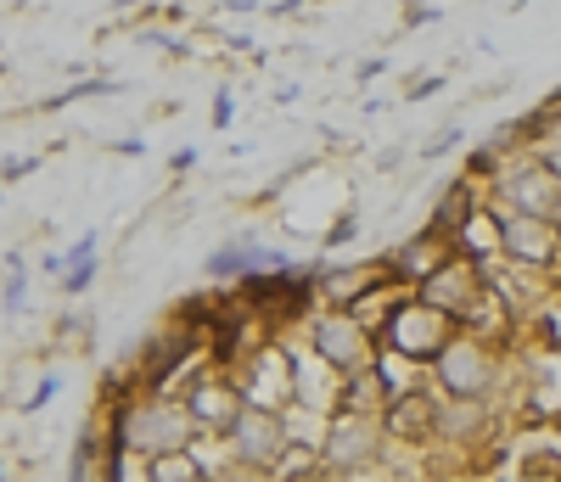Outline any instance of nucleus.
<instances>
[{
    "instance_id": "1",
    "label": "nucleus",
    "mask_w": 561,
    "mask_h": 482,
    "mask_svg": "<svg viewBox=\"0 0 561 482\" xmlns=\"http://www.w3.org/2000/svg\"><path fill=\"white\" fill-rule=\"evenodd\" d=\"M107 444H124L135 455H174V449H192L203 438V426L192 415V404H185L180 393H147V388H135V393H118L107 421Z\"/></svg>"
},
{
    "instance_id": "2",
    "label": "nucleus",
    "mask_w": 561,
    "mask_h": 482,
    "mask_svg": "<svg viewBox=\"0 0 561 482\" xmlns=\"http://www.w3.org/2000/svg\"><path fill=\"white\" fill-rule=\"evenodd\" d=\"M427 376H433V393L444 399H500L505 388L523 381L517 365H511V348L478 331H455L449 348L427 365Z\"/></svg>"
},
{
    "instance_id": "3",
    "label": "nucleus",
    "mask_w": 561,
    "mask_h": 482,
    "mask_svg": "<svg viewBox=\"0 0 561 482\" xmlns=\"http://www.w3.org/2000/svg\"><path fill=\"white\" fill-rule=\"evenodd\" d=\"M489 203L500 214H528V219H561V180L539 152L505 158L489 180Z\"/></svg>"
},
{
    "instance_id": "4",
    "label": "nucleus",
    "mask_w": 561,
    "mask_h": 482,
    "mask_svg": "<svg viewBox=\"0 0 561 482\" xmlns=\"http://www.w3.org/2000/svg\"><path fill=\"white\" fill-rule=\"evenodd\" d=\"M388 455H393V438L382 415H365V410H337L320 444L325 471H354V477H382Z\"/></svg>"
},
{
    "instance_id": "5",
    "label": "nucleus",
    "mask_w": 561,
    "mask_h": 482,
    "mask_svg": "<svg viewBox=\"0 0 561 482\" xmlns=\"http://www.w3.org/2000/svg\"><path fill=\"white\" fill-rule=\"evenodd\" d=\"M298 336H304V343H309L325 365H332V370H343V376L377 365V354H382V343L354 320V309H332V303H314V309L304 314Z\"/></svg>"
},
{
    "instance_id": "6",
    "label": "nucleus",
    "mask_w": 561,
    "mask_h": 482,
    "mask_svg": "<svg viewBox=\"0 0 561 482\" xmlns=\"http://www.w3.org/2000/svg\"><path fill=\"white\" fill-rule=\"evenodd\" d=\"M230 376H237L248 404L280 415L293 404V348H287V336H259V343L230 365Z\"/></svg>"
},
{
    "instance_id": "7",
    "label": "nucleus",
    "mask_w": 561,
    "mask_h": 482,
    "mask_svg": "<svg viewBox=\"0 0 561 482\" xmlns=\"http://www.w3.org/2000/svg\"><path fill=\"white\" fill-rule=\"evenodd\" d=\"M455 331H460V325H455L444 309H433L427 298H404L399 314H393L388 331H382V348H393V354H404V359H415V365H433V359L449 348Z\"/></svg>"
},
{
    "instance_id": "8",
    "label": "nucleus",
    "mask_w": 561,
    "mask_h": 482,
    "mask_svg": "<svg viewBox=\"0 0 561 482\" xmlns=\"http://www.w3.org/2000/svg\"><path fill=\"white\" fill-rule=\"evenodd\" d=\"M500 259L539 269L561 280V219H528V214H500Z\"/></svg>"
},
{
    "instance_id": "9",
    "label": "nucleus",
    "mask_w": 561,
    "mask_h": 482,
    "mask_svg": "<svg viewBox=\"0 0 561 482\" xmlns=\"http://www.w3.org/2000/svg\"><path fill=\"white\" fill-rule=\"evenodd\" d=\"M483 292H489V275H483V264H472V259H449L444 269H433L427 280L415 286V298H427L433 309H444L455 325H466V314H472L478 303H483Z\"/></svg>"
},
{
    "instance_id": "10",
    "label": "nucleus",
    "mask_w": 561,
    "mask_h": 482,
    "mask_svg": "<svg viewBox=\"0 0 561 482\" xmlns=\"http://www.w3.org/2000/svg\"><path fill=\"white\" fill-rule=\"evenodd\" d=\"M180 399L192 404L197 426H203V432H219V438L230 432V421L248 410V399H242V388H237V376H230L225 365H203V370L192 376V388H185Z\"/></svg>"
},
{
    "instance_id": "11",
    "label": "nucleus",
    "mask_w": 561,
    "mask_h": 482,
    "mask_svg": "<svg viewBox=\"0 0 561 482\" xmlns=\"http://www.w3.org/2000/svg\"><path fill=\"white\" fill-rule=\"evenodd\" d=\"M280 336H287V348H293V404H309V410L337 415V410H343V370L325 365L298 331H280Z\"/></svg>"
},
{
    "instance_id": "12",
    "label": "nucleus",
    "mask_w": 561,
    "mask_h": 482,
    "mask_svg": "<svg viewBox=\"0 0 561 482\" xmlns=\"http://www.w3.org/2000/svg\"><path fill=\"white\" fill-rule=\"evenodd\" d=\"M225 449H230V460L270 471V466L280 460V449H287V432H280V415H275V410L248 404L237 421H230V432H225Z\"/></svg>"
},
{
    "instance_id": "13",
    "label": "nucleus",
    "mask_w": 561,
    "mask_h": 482,
    "mask_svg": "<svg viewBox=\"0 0 561 482\" xmlns=\"http://www.w3.org/2000/svg\"><path fill=\"white\" fill-rule=\"evenodd\" d=\"M449 259H455V241H449L438 225H421L415 236H404L399 248H388V253H382V269H388V275H399L404 286H421L433 269H444Z\"/></svg>"
},
{
    "instance_id": "14",
    "label": "nucleus",
    "mask_w": 561,
    "mask_h": 482,
    "mask_svg": "<svg viewBox=\"0 0 561 482\" xmlns=\"http://www.w3.org/2000/svg\"><path fill=\"white\" fill-rule=\"evenodd\" d=\"M382 426H388L393 449H433V438H438V393L421 388V393L388 399Z\"/></svg>"
},
{
    "instance_id": "15",
    "label": "nucleus",
    "mask_w": 561,
    "mask_h": 482,
    "mask_svg": "<svg viewBox=\"0 0 561 482\" xmlns=\"http://www.w3.org/2000/svg\"><path fill=\"white\" fill-rule=\"evenodd\" d=\"M287 259H280L275 248H264V241H225V248H214L208 253V280H225L230 292L237 286H248V280H259V275H270V269H280Z\"/></svg>"
},
{
    "instance_id": "16",
    "label": "nucleus",
    "mask_w": 561,
    "mask_h": 482,
    "mask_svg": "<svg viewBox=\"0 0 561 482\" xmlns=\"http://www.w3.org/2000/svg\"><path fill=\"white\" fill-rule=\"evenodd\" d=\"M404 298H415V286H404L399 275H388V269H382V280L370 286V292H359L348 309H354V320H359V325L382 343V331H388V320L399 314V303H404Z\"/></svg>"
},
{
    "instance_id": "17",
    "label": "nucleus",
    "mask_w": 561,
    "mask_h": 482,
    "mask_svg": "<svg viewBox=\"0 0 561 482\" xmlns=\"http://www.w3.org/2000/svg\"><path fill=\"white\" fill-rule=\"evenodd\" d=\"M455 253L472 259V264H494L500 259V208L483 197V208L455 230Z\"/></svg>"
},
{
    "instance_id": "18",
    "label": "nucleus",
    "mask_w": 561,
    "mask_h": 482,
    "mask_svg": "<svg viewBox=\"0 0 561 482\" xmlns=\"http://www.w3.org/2000/svg\"><path fill=\"white\" fill-rule=\"evenodd\" d=\"M377 370H382V388H388V399H404V393L433 388L427 365H415V359H404V354H393V348H382V354H377Z\"/></svg>"
},
{
    "instance_id": "19",
    "label": "nucleus",
    "mask_w": 561,
    "mask_h": 482,
    "mask_svg": "<svg viewBox=\"0 0 561 482\" xmlns=\"http://www.w3.org/2000/svg\"><path fill=\"white\" fill-rule=\"evenodd\" d=\"M343 410H365V415H382L388 410V388H382V370L377 365L343 376Z\"/></svg>"
},
{
    "instance_id": "20",
    "label": "nucleus",
    "mask_w": 561,
    "mask_h": 482,
    "mask_svg": "<svg viewBox=\"0 0 561 482\" xmlns=\"http://www.w3.org/2000/svg\"><path fill=\"white\" fill-rule=\"evenodd\" d=\"M325 426H332V415H325V410H309V404H287V410H280V432H287V444L320 449L325 444Z\"/></svg>"
},
{
    "instance_id": "21",
    "label": "nucleus",
    "mask_w": 561,
    "mask_h": 482,
    "mask_svg": "<svg viewBox=\"0 0 561 482\" xmlns=\"http://www.w3.org/2000/svg\"><path fill=\"white\" fill-rule=\"evenodd\" d=\"M62 259H68V269H62L57 280H62V292H68V298H79L84 286L96 280V230H90V236H79V241H73V248H68Z\"/></svg>"
},
{
    "instance_id": "22",
    "label": "nucleus",
    "mask_w": 561,
    "mask_h": 482,
    "mask_svg": "<svg viewBox=\"0 0 561 482\" xmlns=\"http://www.w3.org/2000/svg\"><path fill=\"white\" fill-rule=\"evenodd\" d=\"M314 471H325L320 449H304V444H287L280 449V460L270 466V482H309Z\"/></svg>"
},
{
    "instance_id": "23",
    "label": "nucleus",
    "mask_w": 561,
    "mask_h": 482,
    "mask_svg": "<svg viewBox=\"0 0 561 482\" xmlns=\"http://www.w3.org/2000/svg\"><path fill=\"white\" fill-rule=\"evenodd\" d=\"M152 482H208V471L197 466L192 449H174V455H158L152 460Z\"/></svg>"
},
{
    "instance_id": "24",
    "label": "nucleus",
    "mask_w": 561,
    "mask_h": 482,
    "mask_svg": "<svg viewBox=\"0 0 561 482\" xmlns=\"http://www.w3.org/2000/svg\"><path fill=\"white\" fill-rule=\"evenodd\" d=\"M517 477H523V482H556V477H561V449H523Z\"/></svg>"
},
{
    "instance_id": "25",
    "label": "nucleus",
    "mask_w": 561,
    "mask_h": 482,
    "mask_svg": "<svg viewBox=\"0 0 561 482\" xmlns=\"http://www.w3.org/2000/svg\"><path fill=\"white\" fill-rule=\"evenodd\" d=\"M539 113H545V107H539ZM534 152H539V158L556 169V180H561V118H556V113H545V135L534 140Z\"/></svg>"
},
{
    "instance_id": "26",
    "label": "nucleus",
    "mask_w": 561,
    "mask_h": 482,
    "mask_svg": "<svg viewBox=\"0 0 561 482\" xmlns=\"http://www.w3.org/2000/svg\"><path fill=\"white\" fill-rule=\"evenodd\" d=\"M57 393H62V376H39V381H34V393H28V399H23L18 410H23V415H34L39 404H51Z\"/></svg>"
},
{
    "instance_id": "27",
    "label": "nucleus",
    "mask_w": 561,
    "mask_h": 482,
    "mask_svg": "<svg viewBox=\"0 0 561 482\" xmlns=\"http://www.w3.org/2000/svg\"><path fill=\"white\" fill-rule=\"evenodd\" d=\"M208 482H270V471H259V466H242V460H225Z\"/></svg>"
},
{
    "instance_id": "28",
    "label": "nucleus",
    "mask_w": 561,
    "mask_h": 482,
    "mask_svg": "<svg viewBox=\"0 0 561 482\" xmlns=\"http://www.w3.org/2000/svg\"><path fill=\"white\" fill-rule=\"evenodd\" d=\"M460 140H466V135H460V129L449 124V129H438V135L427 140V152H421V158H427V163H438V158H449V152L460 147Z\"/></svg>"
},
{
    "instance_id": "29",
    "label": "nucleus",
    "mask_w": 561,
    "mask_h": 482,
    "mask_svg": "<svg viewBox=\"0 0 561 482\" xmlns=\"http://www.w3.org/2000/svg\"><path fill=\"white\" fill-rule=\"evenodd\" d=\"M23 303H28V292H23V275H12V280H7V314H18Z\"/></svg>"
},
{
    "instance_id": "30",
    "label": "nucleus",
    "mask_w": 561,
    "mask_h": 482,
    "mask_svg": "<svg viewBox=\"0 0 561 482\" xmlns=\"http://www.w3.org/2000/svg\"><path fill=\"white\" fill-rule=\"evenodd\" d=\"M438 90H444L438 73H433V79H415V84H410V102H427V95H438Z\"/></svg>"
},
{
    "instance_id": "31",
    "label": "nucleus",
    "mask_w": 561,
    "mask_h": 482,
    "mask_svg": "<svg viewBox=\"0 0 561 482\" xmlns=\"http://www.w3.org/2000/svg\"><path fill=\"white\" fill-rule=\"evenodd\" d=\"M421 23H433V7H421V0H410V7H404V28H421Z\"/></svg>"
},
{
    "instance_id": "32",
    "label": "nucleus",
    "mask_w": 561,
    "mask_h": 482,
    "mask_svg": "<svg viewBox=\"0 0 561 482\" xmlns=\"http://www.w3.org/2000/svg\"><path fill=\"white\" fill-rule=\"evenodd\" d=\"M309 482H377V477H354V471H314Z\"/></svg>"
},
{
    "instance_id": "33",
    "label": "nucleus",
    "mask_w": 561,
    "mask_h": 482,
    "mask_svg": "<svg viewBox=\"0 0 561 482\" xmlns=\"http://www.w3.org/2000/svg\"><path fill=\"white\" fill-rule=\"evenodd\" d=\"M230 118H237V107H230V95H219V102H214V129H225Z\"/></svg>"
},
{
    "instance_id": "34",
    "label": "nucleus",
    "mask_w": 561,
    "mask_h": 482,
    "mask_svg": "<svg viewBox=\"0 0 561 482\" xmlns=\"http://www.w3.org/2000/svg\"><path fill=\"white\" fill-rule=\"evenodd\" d=\"M169 169H174V174H192V169H197V152H174Z\"/></svg>"
},
{
    "instance_id": "35",
    "label": "nucleus",
    "mask_w": 561,
    "mask_h": 482,
    "mask_svg": "<svg viewBox=\"0 0 561 482\" xmlns=\"http://www.w3.org/2000/svg\"><path fill=\"white\" fill-rule=\"evenodd\" d=\"M545 113H556V118H561V90H550V95H545Z\"/></svg>"
},
{
    "instance_id": "36",
    "label": "nucleus",
    "mask_w": 561,
    "mask_h": 482,
    "mask_svg": "<svg viewBox=\"0 0 561 482\" xmlns=\"http://www.w3.org/2000/svg\"><path fill=\"white\" fill-rule=\"evenodd\" d=\"M545 426H556V432H561V410H550V415H545Z\"/></svg>"
}]
</instances>
